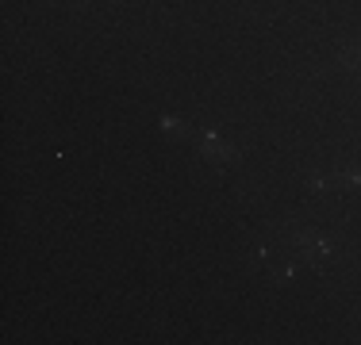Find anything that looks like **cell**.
<instances>
[{
  "mask_svg": "<svg viewBox=\"0 0 361 345\" xmlns=\"http://www.w3.org/2000/svg\"><path fill=\"white\" fill-rule=\"evenodd\" d=\"M200 153H204V161H212V165H231V161H238L235 146L223 142V134L216 131V127L200 131Z\"/></svg>",
  "mask_w": 361,
  "mask_h": 345,
  "instance_id": "7a4b0ae2",
  "label": "cell"
},
{
  "mask_svg": "<svg viewBox=\"0 0 361 345\" xmlns=\"http://www.w3.org/2000/svg\"><path fill=\"white\" fill-rule=\"evenodd\" d=\"M273 280H277V284H292V280H296V261H285L277 272H273Z\"/></svg>",
  "mask_w": 361,
  "mask_h": 345,
  "instance_id": "8992f818",
  "label": "cell"
},
{
  "mask_svg": "<svg viewBox=\"0 0 361 345\" xmlns=\"http://www.w3.org/2000/svg\"><path fill=\"white\" fill-rule=\"evenodd\" d=\"M285 238H288V246L296 249V253L304 257L307 265H315V269H323V265L331 261L334 253H338V246H334L326 234H315V230H296V227H288Z\"/></svg>",
  "mask_w": 361,
  "mask_h": 345,
  "instance_id": "6da1fadb",
  "label": "cell"
},
{
  "mask_svg": "<svg viewBox=\"0 0 361 345\" xmlns=\"http://www.w3.org/2000/svg\"><path fill=\"white\" fill-rule=\"evenodd\" d=\"M334 188H361V165H350V169H338L331 172Z\"/></svg>",
  "mask_w": 361,
  "mask_h": 345,
  "instance_id": "277c9868",
  "label": "cell"
},
{
  "mask_svg": "<svg viewBox=\"0 0 361 345\" xmlns=\"http://www.w3.org/2000/svg\"><path fill=\"white\" fill-rule=\"evenodd\" d=\"M158 123H161V131H166V134H177V138H180V134H188V127L180 123V119H173V115H161Z\"/></svg>",
  "mask_w": 361,
  "mask_h": 345,
  "instance_id": "5b68a950",
  "label": "cell"
},
{
  "mask_svg": "<svg viewBox=\"0 0 361 345\" xmlns=\"http://www.w3.org/2000/svg\"><path fill=\"white\" fill-rule=\"evenodd\" d=\"M334 65L346 69V73H357V77H361V39L350 42V46H342L338 58H334Z\"/></svg>",
  "mask_w": 361,
  "mask_h": 345,
  "instance_id": "3957f363",
  "label": "cell"
}]
</instances>
